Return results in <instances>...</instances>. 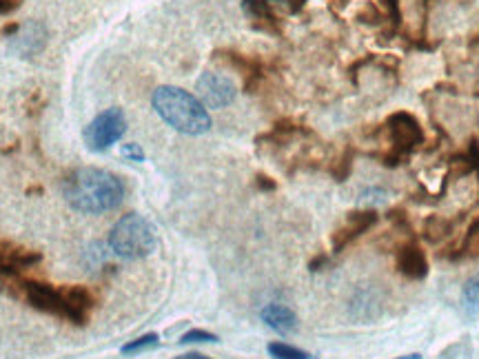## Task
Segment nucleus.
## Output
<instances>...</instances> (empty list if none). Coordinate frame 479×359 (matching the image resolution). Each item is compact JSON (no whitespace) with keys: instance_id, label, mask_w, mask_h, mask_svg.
<instances>
[{"instance_id":"f257e3e1","label":"nucleus","mask_w":479,"mask_h":359,"mask_svg":"<svg viewBox=\"0 0 479 359\" xmlns=\"http://www.w3.org/2000/svg\"><path fill=\"white\" fill-rule=\"evenodd\" d=\"M65 197L71 209L98 216L118 209L124 200V185L116 174L98 166H80L65 178Z\"/></svg>"},{"instance_id":"f03ea898","label":"nucleus","mask_w":479,"mask_h":359,"mask_svg":"<svg viewBox=\"0 0 479 359\" xmlns=\"http://www.w3.org/2000/svg\"><path fill=\"white\" fill-rule=\"evenodd\" d=\"M151 105L171 129L185 135H202L211 129V116L200 98L180 87H158Z\"/></svg>"},{"instance_id":"7ed1b4c3","label":"nucleus","mask_w":479,"mask_h":359,"mask_svg":"<svg viewBox=\"0 0 479 359\" xmlns=\"http://www.w3.org/2000/svg\"><path fill=\"white\" fill-rule=\"evenodd\" d=\"M155 247H158L155 227L138 213H127L120 217L109 233V248L113 255L129 259V262L147 258L155 251Z\"/></svg>"},{"instance_id":"20e7f679","label":"nucleus","mask_w":479,"mask_h":359,"mask_svg":"<svg viewBox=\"0 0 479 359\" xmlns=\"http://www.w3.org/2000/svg\"><path fill=\"white\" fill-rule=\"evenodd\" d=\"M384 132H387L390 144L389 153L382 158L387 166L402 164L426 140L420 120L409 111H398L393 113V116H389L387 122H384Z\"/></svg>"},{"instance_id":"39448f33","label":"nucleus","mask_w":479,"mask_h":359,"mask_svg":"<svg viewBox=\"0 0 479 359\" xmlns=\"http://www.w3.org/2000/svg\"><path fill=\"white\" fill-rule=\"evenodd\" d=\"M124 132H127V118H124L122 109L112 107L107 109V111L98 113V116L87 124L82 138H85L87 149L102 153V151L112 149L113 144L122 138Z\"/></svg>"},{"instance_id":"423d86ee","label":"nucleus","mask_w":479,"mask_h":359,"mask_svg":"<svg viewBox=\"0 0 479 359\" xmlns=\"http://www.w3.org/2000/svg\"><path fill=\"white\" fill-rule=\"evenodd\" d=\"M14 286H18L23 298L27 300L29 306H34L40 313H49L60 320H67V304H65V293L62 289L56 286L38 282V280H23L16 278L12 280Z\"/></svg>"},{"instance_id":"0eeeda50","label":"nucleus","mask_w":479,"mask_h":359,"mask_svg":"<svg viewBox=\"0 0 479 359\" xmlns=\"http://www.w3.org/2000/svg\"><path fill=\"white\" fill-rule=\"evenodd\" d=\"M196 90L202 105L209 109L229 107L238 96L236 82L225 74H218V71H205V74L197 78Z\"/></svg>"},{"instance_id":"6e6552de","label":"nucleus","mask_w":479,"mask_h":359,"mask_svg":"<svg viewBox=\"0 0 479 359\" xmlns=\"http://www.w3.org/2000/svg\"><path fill=\"white\" fill-rule=\"evenodd\" d=\"M378 220H379L378 211H373V209L348 213L346 220L342 222L340 228H337L331 238L333 253H342L346 247H351L357 238H362L364 233L371 231V228L378 225Z\"/></svg>"},{"instance_id":"1a4fd4ad","label":"nucleus","mask_w":479,"mask_h":359,"mask_svg":"<svg viewBox=\"0 0 479 359\" xmlns=\"http://www.w3.org/2000/svg\"><path fill=\"white\" fill-rule=\"evenodd\" d=\"M395 267L406 280H424L429 275V258L415 239H404L395 247Z\"/></svg>"},{"instance_id":"9d476101","label":"nucleus","mask_w":479,"mask_h":359,"mask_svg":"<svg viewBox=\"0 0 479 359\" xmlns=\"http://www.w3.org/2000/svg\"><path fill=\"white\" fill-rule=\"evenodd\" d=\"M62 293H65V304H67L65 322H71V324L76 326H85L91 317L93 304H96L93 295L85 289V286H65Z\"/></svg>"},{"instance_id":"9b49d317","label":"nucleus","mask_w":479,"mask_h":359,"mask_svg":"<svg viewBox=\"0 0 479 359\" xmlns=\"http://www.w3.org/2000/svg\"><path fill=\"white\" fill-rule=\"evenodd\" d=\"M242 9L258 29L267 31V34H280V18L273 12L271 0H244Z\"/></svg>"},{"instance_id":"f8f14e48","label":"nucleus","mask_w":479,"mask_h":359,"mask_svg":"<svg viewBox=\"0 0 479 359\" xmlns=\"http://www.w3.org/2000/svg\"><path fill=\"white\" fill-rule=\"evenodd\" d=\"M260 317H262V322L269 326V329L280 333V335H289V333L298 329V317H295L293 311L286 309L282 304L264 306Z\"/></svg>"},{"instance_id":"ddd939ff","label":"nucleus","mask_w":479,"mask_h":359,"mask_svg":"<svg viewBox=\"0 0 479 359\" xmlns=\"http://www.w3.org/2000/svg\"><path fill=\"white\" fill-rule=\"evenodd\" d=\"M14 38H16V51H20L23 56H34L45 47L47 31L43 25L31 23L23 31H20V34H16Z\"/></svg>"},{"instance_id":"4468645a","label":"nucleus","mask_w":479,"mask_h":359,"mask_svg":"<svg viewBox=\"0 0 479 359\" xmlns=\"http://www.w3.org/2000/svg\"><path fill=\"white\" fill-rule=\"evenodd\" d=\"M451 259H479V216L466 228L464 238L457 244L455 251L449 255Z\"/></svg>"},{"instance_id":"2eb2a0df","label":"nucleus","mask_w":479,"mask_h":359,"mask_svg":"<svg viewBox=\"0 0 479 359\" xmlns=\"http://www.w3.org/2000/svg\"><path fill=\"white\" fill-rule=\"evenodd\" d=\"M455 225H457V222L449 220V217L431 216L429 220H424V225H421V238H424L426 242L437 244V242H442V239L449 238L452 231H455Z\"/></svg>"},{"instance_id":"dca6fc26","label":"nucleus","mask_w":479,"mask_h":359,"mask_svg":"<svg viewBox=\"0 0 479 359\" xmlns=\"http://www.w3.org/2000/svg\"><path fill=\"white\" fill-rule=\"evenodd\" d=\"M462 304H464L466 315L471 320H479V275L466 282L464 290H462Z\"/></svg>"},{"instance_id":"f3484780","label":"nucleus","mask_w":479,"mask_h":359,"mask_svg":"<svg viewBox=\"0 0 479 359\" xmlns=\"http://www.w3.org/2000/svg\"><path fill=\"white\" fill-rule=\"evenodd\" d=\"M353 158H356V153H353L351 147H346L345 153H340V158L331 164L333 178H335L337 182H345L353 171Z\"/></svg>"},{"instance_id":"a211bd4d","label":"nucleus","mask_w":479,"mask_h":359,"mask_svg":"<svg viewBox=\"0 0 479 359\" xmlns=\"http://www.w3.org/2000/svg\"><path fill=\"white\" fill-rule=\"evenodd\" d=\"M269 355L273 359H311V355L306 351H300V348L284 344V342H271Z\"/></svg>"},{"instance_id":"6ab92c4d","label":"nucleus","mask_w":479,"mask_h":359,"mask_svg":"<svg viewBox=\"0 0 479 359\" xmlns=\"http://www.w3.org/2000/svg\"><path fill=\"white\" fill-rule=\"evenodd\" d=\"M160 337L155 335V333H149V335H143L138 337V340L129 342V344L122 346V355H135V353H143V351H149V348L158 346Z\"/></svg>"},{"instance_id":"aec40b11","label":"nucleus","mask_w":479,"mask_h":359,"mask_svg":"<svg viewBox=\"0 0 479 359\" xmlns=\"http://www.w3.org/2000/svg\"><path fill=\"white\" fill-rule=\"evenodd\" d=\"M205 342H218V337L213 333L207 331H189L180 337V344H205Z\"/></svg>"},{"instance_id":"412c9836","label":"nucleus","mask_w":479,"mask_h":359,"mask_svg":"<svg viewBox=\"0 0 479 359\" xmlns=\"http://www.w3.org/2000/svg\"><path fill=\"white\" fill-rule=\"evenodd\" d=\"M379 3H382L393 27H399V23H402V5H399V0H379Z\"/></svg>"},{"instance_id":"4be33fe9","label":"nucleus","mask_w":479,"mask_h":359,"mask_svg":"<svg viewBox=\"0 0 479 359\" xmlns=\"http://www.w3.org/2000/svg\"><path fill=\"white\" fill-rule=\"evenodd\" d=\"M120 153H122L127 160H132V163H144V158H147V155H144V151L140 149L138 144H133V143L122 144Z\"/></svg>"},{"instance_id":"5701e85b","label":"nucleus","mask_w":479,"mask_h":359,"mask_svg":"<svg viewBox=\"0 0 479 359\" xmlns=\"http://www.w3.org/2000/svg\"><path fill=\"white\" fill-rule=\"evenodd\" d=\"M23 5V0H0V16L14 14Z\"/></svg>"},{"instance_id":"b1692460","label":"nucleus","mask_w":479,"mask_h":359,"mask_svg":"<svg viewBox=\"0 0 479 359\" xmlns=\"http://www.w3.org/2000/svg\"><path fill=\"white\" fill-rule=\"evenodd\" d=\"M255 185H258V189H262V191H273L275 189V182L267 178V175H258Z\"/></svg>"},{"instance_id":"393cba45","label":"nucleus","mask_w":479,"mask_h":359,"mask_svg":"<svg viewBox=\"0 0 479 359\" xmlns=\"http://www.w3.org/2000/svg\"><path fill=\"white\" fill-rule=\"evenodd\" d=\"M325 262H326V258L325 255H320V258L311 262V270H320V267H325Z\"/></svg>"},{"instance_id":"a878e982","label":"nucleus","mask_w":479,"mask_h":359,"mask_svg":"<svg viewBox=\"0 0 479 359\" xmlns=\"http://www.w3.org/2000/svg\"><path fill=\"white\" fill-rule=\"evenodd\" d=\"M176 359H211V357L200 355V353H186V355H180V357H176Z\"/></svg>"},{"instance_id":"bb28decb","label":"nucleus","mask_w":479,"mask_h":359,"mask_svg":"<svg viewBox=\"0 0 479 359\" xmlns=\"http://www.w3.org/2000/svg\"><path fill=\"white\" fill-rule=\"evenodd\" d=\"M399 359H420V355H404V357H399Z\"/></svg>"}]
</instances>
